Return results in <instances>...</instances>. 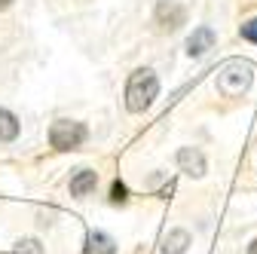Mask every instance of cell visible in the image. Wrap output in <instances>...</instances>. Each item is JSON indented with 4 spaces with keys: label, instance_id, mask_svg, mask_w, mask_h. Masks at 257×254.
<instances>
[{
    "label": "cell",
    "instance_id": "5",
    "mask_svg": "<svg viewBox=\"0 0 257 254\" xmlns=\"http://www.w3.org/2000/svg\"><path fill=\"white\" fill-rule=\"evenodd\" d=\"M178 166H181V172H187L190 178H202V175H205V156H202V150H196V147H184V150L178 153Z\"/></svg>",
    "mask_w": 257,
    "mask_h": 254
},
{
    "label": "cell",
    "instance_id": "10",
    "mask_svg": "<svg viewBox=\"0 0 257 254\" xmlns=\"http://www.w3.org/2000/svg\"><path fill=\"white\" fill-rule=\"evenodd\" d=\"M16 135H19V119H16V113H10V110L0 107V141H13Z\"/></svg>",
    "mask_w": 257,
    "mask_h": 254
},
{
    "label": "cell",
    "instance_id": "2",
    "mask_svg": "<svg viewBox=\"0 0 257 254\" xmlns=\"http://www.w3.org/2000/svg\"><path fill=\"white\" fill-rule=\"evenodd\" d=\"M248 86H251V65L248 61H227L217 71V89L227 98H239Z\"/></svg>",
    "mask_w": 257,
    "mask_h": 254
},
{
    "label": "cell",
    "instance_id": "8",
    "mask_svg": "<svg viewBox=\"0 0 257 254\" xmlns=\"http://www.w3.org/2000/svg\"><path fill=\"white\" fill-rule=\"evenodd\" d=\"M86 254H116V245L107 233H98V230H92L86 236Z\"/></svg>",
    "mask_w": 257,
    "mask_h": 254
},
{
    "label": "cell",
    "instance_id": "15",
    "mask_svg": "<svg viewBox=\"0 0 257 254\" xmlns=\"http://www.w3.org/2000/svg\"><path fill=\"white\" fill-rule=\"evenodd\" d=\"M10 4H13V0H0V10H7Z\"/></svg>",
    "mask_w": 257,
    "mask_h": 254
},
{
    "label": "cell",
    "instance_id": "12",
    "mask_svg": "<svg viewBox=\"0 0 257 254\" xmlns=\"http://www.w3.org/2000/svg\"><path fill=\"white\" fill-rule=\"evenodd\" d=\"M239 34L248 40V43H257V19H251V22H245L242 28H239Z\"/></svg>",
    "mask_w": 257,
    "mask_h": 254
},
{
    "label": "cell",
    "instance_id": "4",
    "mask_svg": "<svg viewBox=\"0 0 257 254\" xmlns=\"http://www.w3.org/2000/svg\"><path fill=\"white\" fill-rule=\"evenodd\" d=\"M187 22V10L178 4V0H159L156 4V25L163 31H175Z\"/></svg>",
    "mask_w": 257,
    "mask_h": 254
},
{
    "label": "cell",
    "instance_id": "13",
    "mask_svg": "<svg viewBox=\"0 0 257 254\" xmlns=\"http://www.w3.org/2000/svg\"><path fill=\"white\" fill-rule=\"evenodd\" d=\"M125 199H128V190H125V184L116 181V184L110 187V202H125Z\"/></svg>",
    "mask_w": 257,
    "mask_h": 254
},
{
    "label": "cell",
    "instance_id": "14",
    "mask_svg": "<svg viewBox=\"0 0 257 254\" xmlns=\"http://www.w3.org/2000/svg\"><path fill=\"white\" fill-rule=\"evenodd\" d=\"M248 254H257V239H254V242L248 245Z\"/></svg>",
    "mask_w": 257,
    "mask_h": 254
},
{
    "label": "cell",
    "instance_id": "9",
    "mask_svg": "<svg viewBox=\"0 0 257 254\" xmlns=\"http://www.w3.org/2000/svg\"><path fill=\"white\" fill-rule=\"evenodd\" d=\"M187 245H190V233L187 230H172L163 239V254H184Z\"/></svg>",
    "mask_w": 257,
    "mask_h": 254
},
{
    "label": "cell",
    "instance_id": "11",
    "mask_svg": "<svg viewBox=\"0 0 257 254\" xmlns=\"http://www.w3.org/2000/svg\"><path fill=\"white\" fill-rule=\"evenodd\" d=\"M13 254H43V248H40V242L37 239H22L19 245H16V251Z\"/></svg>",
    "mask_w": 257,
    "mask_h": 254
},
{
    "label": "cell",
    "instance_id": "3",
    "mask_svg": "<svg viewBox=\"0 0 257 254\" xmlns=\"http://www.w3.org/2000/svg\"><path fill=\"white\" fill-rule=\"evenodd\" d=\"M86 141V125L74 122V119H58L49 129V144L55 150H77Z\"/></svg>",
    "mask_w": 257,
    "mask_h": 254
},
{
    "label": "cell",
    "instance_id": "7",
    "mask_svg": "<svg viewBox=\"0 0 257 254\" xmlns=\"http://www.w3.org/2000/svg\"><path fill=\"white\" fill-rule=\"evenodd\" d=\"M95 184H98V175H95L92 169H80V172L71 178V196H86V193H92Z\"/></svg>",
    "mask_w": 257,
    "mask_h": 254
},
{
    "label": "cell",
    "instance_id": "6",
    "mask_svg": "<svg viewBox=\"0 0 257 254\" xmlns=\"http://www.w3.org/2000/svg\"><path fill=\"white\" fill-rule=\"evenodd\" d=\"M211 46H214V31L205 28V25L196 28V31L190 34V40H187V52H190V55H205Z\"/></svg>",
    "mask_w": 257,
    "mask_h": 254
},
{
    "label": "cell",
    "instance_id": "1",
    "mask_svg": "<svg viewBox=\"0 0 257 254\" xmlns=\"http://www.w3.org/2000/svg\"><path fill=\"white\" fill-rule=\"evenodd\" d=\"M156 92H159L156 74L147 71V68L144 71H135L132 77H128V83H125V107L132 110V113L147 110L153 104V98H156Z\"/></svg>",
    "mask_w": 257,
    "mask_h": 254
}]
</instances>
